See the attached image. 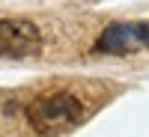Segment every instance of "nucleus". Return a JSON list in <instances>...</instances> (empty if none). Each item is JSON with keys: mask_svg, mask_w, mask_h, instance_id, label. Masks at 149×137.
I'll return each instance as SVG.
<instances>
[{"mask_svg": "<svg viewBox=\"0 0 149 137\" xmlns=\"http://www.w3.org/2000/svg\"><path fill=\"white\" fill-rule=\"evenodd\" d=\"M137 45H140V39H137V24H110V27H104V33L98 36L95 51H98V54L125 57V54H131Z\"/></svg>", "mask_w": 149, "mask_h": 137, "instance_id": "nucleus-3", "label": "nucleus"}, {"mask_svg": "<svg viewBox=\"0 0 149 137\" xmlns=\"http://www.w3.org/2000/svg\"><path fill=\"white\" fill-rule=\"evenodd\" d=\"M39 51H42V33L33 21L24 18L0 21V57L24 60V57H39Z\"/></svg>", "mask_w": 149, "mask_h": 137, "instance_id": "nucleus-2", "label": "nucleus"}, {"mask_svg": "<svg viewBox=\"0 0 149 137\" xmlns=\"http://www.w3.org/2000/svg\"><path fill=\"white\" fill-rule=\"evenodd\" d=\"M81 119H84V104L72 92L39 95L36 102L27 104V122L42 137H60V134L72 131Z\"/></svg>", "mask_w": 149, "mask_h": 137, "instance_id": "nucleus-1", "label": "nucleus"}, {"mask_svg": "<svg viewBox=\"0 0 149 137\" xmlns=\"http://www.w3.org/2000/svg\"><path fill=\"white\" fill-rule=\"evenodd\" d=\"M137 39H140V45L149 48V24H137Z\"/></svg>", "mask_w": 149, "mask_h": 137, "instance_id": "nucleus-4", "label": "nucleus"}]
</instances>
